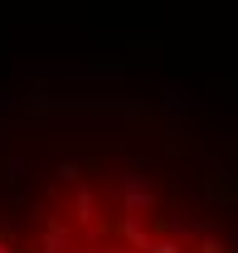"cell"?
Wrapping results in <instances>:
<instances>
[{
	"label": "cell",
	"mask_w": 238,
	"mask_h": 253,
	"mask_svg": "<svg viewBox=\"0 0 238 253\" xmlns=\"http://www.w3.org/2000/svg\"><path fill=\"white\" fill-rule=\"evenodd\" d=\"M0 253H238V219L175 151L92 136L0 180Z\"/></svg>",
	"instance_id": "cell-1"
}]
</instances>
